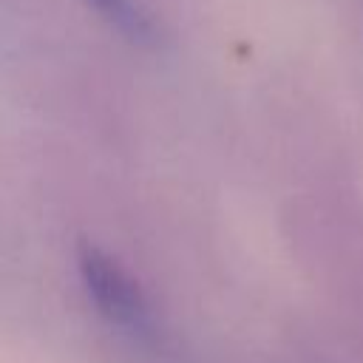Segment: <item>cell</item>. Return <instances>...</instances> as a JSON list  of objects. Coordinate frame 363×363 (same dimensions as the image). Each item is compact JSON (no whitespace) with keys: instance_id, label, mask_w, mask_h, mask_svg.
<instances>
[{"instance_id":"6da1fadb","label":"cell","mask_w":363,"mask_h":363,"mask_svg":"<svg viewBox=\"0 0 363 363\" xmlns=\"http://www.w3.org/2000/svg\"><path fill=\"white\" fill-rule=\"evenodd\" d=\"M77 261L88 295L108 320L119 326H139L145 320L147 315L145 295L136 286V281L116 264V258H111L94 244H79Z\"/></svg>"},{"instance_id":"7a4b0ae2","label":"cell","mask_w":363,"mask_h":363,"mask_svg":"<svg viewBox=\"0 0 363 363\" xmlns=\"http://www.w3.org/2000/svg\"><path fill=\"white\" fill-rule=\"evenodd\" d=\"M99 17H105L119 34H125L133 43H153L156 40V23L136 0H88Z\"/></svg>"}]
</instances>
